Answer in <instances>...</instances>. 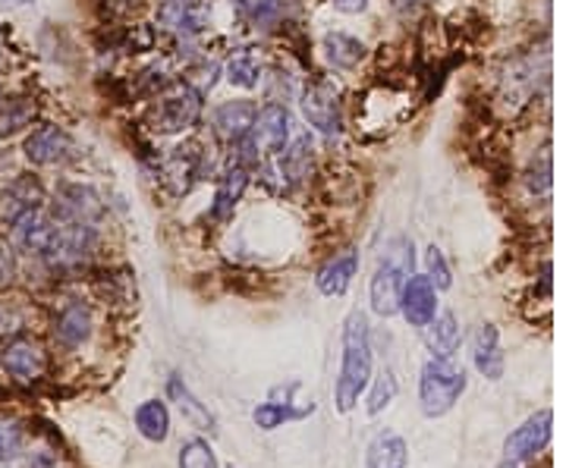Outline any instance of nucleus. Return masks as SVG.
Returning a JSON list of instances; mask_svg holds the SVG:
<instances>
[{"mask_svg": "<svg viewBox=\"0 0 566 468\" xmlns=\"http://www.w3.org/2000/svg\"><path fill=\"white\" fill-rule=\"evenodd\" d=\"M262 73V57L255 51H240L237 57H230V63H227V82L237 85V88H259Z\"/></svg>", "mask_w": 566, "mask_h": 468, "instance_id": "nucleus-26", "label": "nucleus"}, {"mask_svg": "<svg viewBox=\"0 0 566 468\" xmlns=\"http://www.w3.org/2000/svg\"><path fill=\"white\" fill-rule=\"evenodd\" d=\"M281 173L286 185H300L312 173V142H308V136H300L290 148H283Z\"/></svg>", "mask_w": 566, "mask_h": 468, "instance_id": "nucleus-25", "label": "nucleus"}, {"mask_svg": "<svg viewBox=\"0 0 566 468\" xmlns=\"http://www.w3.org/2000/svg\"><path fill=\"white\" fill-rule=\"evenodd\" d=\"M199 117H202V92L192 85H180L170 95L158 98L148 114V123L158 136H174V132L189 129Z\"/></svg>", "mask_w": 566, "mask_h": 468, "instance_id": "nucleus-4", "label": "nucleus"}, {"mask_svg": "<svg viewBox=\"0 0 566 468\" xmlns=\"http://www.w3.org/2000/svg\"><path fill=\"white\" fill-rule=\"evenodd\" d=\"M368 468H406L409 466V444L394 430H381L365 453Z\"/></svg>", "mask_w": 566, "mask_h": 468, "instance_id": "nucleus-19", "label": "nucleus"}, {"mask_svg": "<svg viewBox=\"0 0 566 468\" xmlns=\"http://www.w3.org/2000/svg\"><path fill=\"white\" fill-rule=\"evenodd\" d=\"M400 311L412 327H424L434 315H438V289L434 284L419 274V277H409L400 292Z\"/></svg>", "mask_w": 566, "mask_h": 468, "instance_id": "nucleus-9", "label": "nucleus"}, {"mask_svg": "<svg viewBox=\"0 0 566 468\" xmlns=\"http://www.w3.org/2000/svg\"><path fill=\"white\" fill-rule=\"evenodd\" d=\"M22 151L35 167H54V163H66L76 158V142L63 132L61 126H41L25 139Z\"/></svg>", "mask_w": 566, "mask_h": 468, "instance_id": "nucleus-8", "label": "nucleus"}, {"mask_svg": "<svg viewBox=\"0 0 566 468\" xmlns=\"http://www.w3.org/2000/svg\"><path fill=\"white\" fill-rule=\"evenodd\" d=\"M303 114L305 120L312 123L324 136H337L344 129V117H340V95L334 88V82L312 79L303 92Z\"/></svg>", "mask_w": 566, "mask_h": 468, "instance_id": "nucleus-6", "label": "nucleus"}, {"mask_svg": "<svg viewBox=\"0 0 566 468\" xmlns=\"http://www.w3.org/2000/svg\"><path fill=\"white\" fill-rule=\"evenodd\" d=\"M161 22L177 35H199L205 29V7L199 0H167L161 7Z\"/></svg>", "mask_w": 566, "mask_h": 468, "instance_id": "nucleus-20", "label": "nucleus"}, {"mask_svg": "<svg viewBox=\"0 0 566 468\" xmlns=\"http://www.w3.org/2000/svg\"><path fill=\"white\" fill-rule=\"evenodd\" d=\"M394 396H397V377H394V371H385L371 390V396H368V415H378L381 408L390 406Z\"/></svg>", "mask_w": 566, "mask_h": 468, "instance_id": "nucleus-32", "label": "nucleus"}, {"mask_svg": "<svg viewBox=\"0 0 566 468\" xmlns=\"http://www.w3.org/2000/svg\"><path fill=\"white\" fill-rule=\"evenodd\" d=\"M255 104L252 102H223L214 107L211 114V126H214V136L221 139L223 145H240L249 136L252 129V120H255Z\"/></svg>", "mask_w": 566, "mask_h": 468, "instance_id": "nucleus-10", "label": "nucleus"}, {"mask_svg": "<svg viewBox=\"0 0 566 468\" xmlns=\"http://www.w3.org/2000/svg\"><path fill=\"white\" fill-rule=\"evenodd\" d=\"M3 368L20 381V384H32V381H39L41 374H44V368H48V355H44V349L39 343H32V340H13L7 352H3Z\"/></svg>", "mask_w": 566, "mask_h": 468, "instance_id": "nucleus-11", "label": "nucleus"}, {"mask_svg": "<svg viewBox=\"0 0 566 468\" xmlns=\"http://www.w3.org/2000/svg\"><path fill=\"white\" fill-rule=\"evenodd\" d=\"M35 120V104L29 98H7L0 102V136H10Z\"/></svg>", "mask_w": 566, "mask_h": 468, "instance_id": "nucleus-28", "label": "nucleus"}, {"mask_svg": "<svg viewBox=\"0 0 566 468\" xmlns=\"http://www.w3.org/2000/svg\"><path fill=\"white\" fill-rule=\"evenodd\" d=\"M419 3H422V0H394V7H397V10H416Z\"/></svg>", "mask_w": 566, "mask_h": 468, "instance_id": "nucleus-37", "label": "nucleus"}, {"mask_svg": "<svg viewBox=\"0 0 566 468\" xmlns=\"http://www.w3.org/2000/svg\"><path fill=\"white\" fill-rule=\"evenodd\" d=\"M551 437H554V412H551V408H542V412L528 415L526 422L506 437L504 459L506 462L523 466V462L535 459V456L551 444Z\"/></svg>", "mask_w": 566, "mask_h": 468, "instance_id": "nucleus-5", "label": "nucleus"}, {"mask_svg": "<svg viewBox=\"0 0 566 468\" xmlns=\"http://www.w3.org/2000/svg\"><path fill=\"white\" fill-rule=\"evenodd\" d=\"M368 384H371V330L365 311H353L344 325V362L334 387L337 412L340 415L353 412Z\"/></svg>", "mask_w": 566, "mask_h": 468, "instance_id": "nucleus-1", "label": "nucleus"}, {"mask_svg": "<svg viewBox=\"0 0 566 468\" xmlns=\"http://www.w3.org/2000/svg\"><path fill=\"white\" fill-rule=\"evenodd\" d=\"M205 151L199 142H186L180 148H174L161 163V180L174 195H186L192 183L202 177Z\"/></svg>", "mask_w": 566, "mask_h": 468, "instance_id": "nucleus-7", "label": "nucleus"}, {"mask_svg": "<svg viewBox=\"0 0 566 468\" xmlns=\"http://www.w3.org/2000/svg\"><path fill=\"white\" fill-rule=\"evenodd\" d=\"M54 333H57V340H61L63 347H82L88 340V333H92V311L82 302L66 306Z\"/></svg>", "mask_w": 566, "mask_h": 468, "instance_id": "nucleus-21", "label": "nucleus"}, {"mask_svg": "<svg viewBox=\"0 0 566 468\" xmlns=\"http://www.w3.org/2000/svg\"><path fill=\"white\" fill-rule=\"evenodd\" d=\"M22 453V430L17 428V422L0 418V468H10Z\"/></svg>", "mask_w": 566, "mask_h": 468, "instance_id": "nucleus-30", "label": "nucleus"}, {"mask_svg": "<svg viewBox=\"0 0 566 468\" xmlns=\"http://www.w3.org/2000/svg\"><path fill=\"white\" fill-rule=\"evenodd\" d=\"M412 262H416L412 240L397 236V240L387 243L385 255L378 262V270L371 277V286H368V292H371V311L375 315L390 318V315L400 311V292H403L406 280L412 277Z\"/></svg>", "mask_w": 566, "mask_h": 468, "instance_id": "nucleus-2", "label": "nucleus"}, {"mask_svg": "<svg viewBox=\"0 0 566 468\" xmlns=\"http://www.w3.org/2000/svg\"><path fill=\"white\" fill-rule=\"evenodd\" d=\"M472 362L485 374L488 381L504 377V352H501V333L494 325H482L472 333Z\"/></svg>", "mask_w": 566, "mask_h": 468, "instance_id": "nucleus-12", "label": "nucleus"}, {"mask_svg": "<svg viewBox=\"0 0 566 468\" xmlns=\"http://www.w3.org/2000/svg\"><path fill=\"white\" fill-rule=\"evenodd\" d=\"M136 428L151 444H164L167 440V434H170V412H167L161 400H145L136 408Z\"/></svg>", "mask_w": 566, "mask_h": 468, "instance_id": "nucleus-22", "label": "nucleus"}, {"mask_svg": "<svg viewBox=\"0 0 566 468\" xmlns=\"http://www.w3.org/2000/svg\"><path fill=\"white\" fill-rule=\"evenodd\" d=\"M0 3H25V0H0Z\"/></svg>", "mask_w": 566, "mask_h": 468, "instance_id": "nucleus-39", "label": "nucleus"}, {"mask_svg": "<svg viewBox=\"0 0 566 468\" xmlns=\"http://www.w3.org/2000/svg\"><path fill=\"white\" fill-rule=\"evenodd\" d=\"M240 10L255 29H274L293 13V0H243Z\"/></svg>", "mask_w": 566, "mask_h": 468, "instance_id": "nucleus-24", "label": "nucleus"}, {"mask_svg": "<svg viewBox=\"0 0 566 468\" xmlns=\"http://www.w3.org/2000/svg\"><path fill=\"white\" fill-rule=\"evenodd\" d=\"M365 3H368V0H334V7L344 10V13H363Z\"/></svg>", "mask_w": 566, "mask_h": 468, "instance_id": "nucleus-35", "label": "nucleus"}, {"mask_svg": "<svg viewBox=\"0 0 566 468\" xmlns=\"http://www.w3.org/2000/svg\"><path fill=\"white\" fill-rule=\"evenodd\" d=\"M465 371L453 365L450 359H428L419 377V406L424 418H441L450 408L460 403L465 393Z\"/></svg>", "mask_w": 566, "mask_h": 468, "instance_id": "nucleus-3", "label": "nucleus"}, {"mask_svg": "<svg viewBox=\"0 0 566 468\" xmlns=\"http://www.w3.org/2000/svg\"><path fill=\"white\" fill-rule=\"evenodd\" d=\"M245 185H249V167L245 163H230L227 173L218 183V192H214V204H211V217L214 221H227L233 214V208L243 199Z\"/></svg>", "mask_w": 566, "mask_h": 468, "instance_id": "nucleus-16", "label": "nucleus"}, {"mask_svg": "<svg viewBox=\"0 0 566 468\" xmlns=\"http://www.w3.org/2000/svg\"><path fill=\"white\" fill-rule=\"evenodd\" d=\"M324 57L337 70H353L365 57V44L344 32H327L324 35Z\"/></svg>", "mask_w": 566, "mask_h": 468, "instance_id": "nucleus-23", "label": "nucleus"}, {"mask_svg": "<svg viewBox=\"0 0 566 468\" xmlns=\"http://www.w3.org/2000/svg\"><path fill=\"white\" fill-rule=\"evenodd\" d=\"M57 211H63L73 221H82V224H95L104 208L92 185H63L57 195Z\"/></svg>", "mask_w": 566, "mask_h": 468, "instance_id": "nucleus-18", "label": "nucleus"}, {"mask_svg": "<svg viewBox=\"0 0 566 468\" xmlns=\"http://www.w3.org/2000/svg\"><path fill=\"white\" fill-rule=\"evenodd\" d=\"M424 267H428V280L434 284V289H450L453 284V277H450V267L444 262V252L438 248V245H431L428 252H424Z\"/></svg>", "mask_w": 566, "mask_h": 468, "instance_id": "nucleus-31", "label": "nucleus"}, {"mask_svg": "<svg viewBox=\"0 0 566 468\" xmlns=\"http://www.w3.org/2000/svg\"><path fill=\"white\" fill-rule=\"evenodd\" d=\"M180 468H218V456H214V449H211L208 440L192 437L180 449Z\"/></svg>", "mask_w": 566, "mask_h": 468, "instance_id": "nucleus-29", "label": "nucleus"}, {"mask_svg": "<svg viewBox=\"0 0 566 468\" xmlns=\"http://www.w3.org/2000/svg\"><path fill=\"white\" fill-rule=\"evenodd\" d=\"M167 393H170V400L177 403V408L186 415V422H189L192 428L208 430V434H218V418L208 412L205 403L196 400V393L186 387V381H182L180 374H170V381H167Z\"/></svg>", "mask_w": 566, "mask_h": 468, "instance_id": "nucleus-17", "label": "nucleus"}, {"mask_svg": "<svg viewBox=\"0 0 566 468\" xmlns=\"http://www.w3.org/2000/svg\"><path fill=\"white\" fill-rule=\"evenodd\" d=\"M22 330V318L13 311V308L0 306V337H7V333H17Z\"/></svg>", "mask_w": 566, "mask_h": 468, "instance_id": "nucleus-34", "label": "nucleus"}, {"mask_svg": "<svg viewBox=\"0 0 566 468\" xmlns=\"http://www.w3.org/2000/svg\"><path fill=\"white\" fill-rule=\"evenodd\" d=\"M44 202V189L35 177H20V180H13V183L3 189V195H0V217L3 221H17L22 214H29V211H35Z\"/></svg>", "mask_w": 566, "mask_h": 468, "instance_id": "nucleus-13", "label": "nucleus"}, {"mask_svg": "<svg viewBox=\"0 0 566 468\" xmlns=\"http://www.w3.org/2000/svg\"><path fill=\"white\" fill-rule=\"evenodd\" d=\"M422 330H424V347H428V352H431V359H453V352H457L460 343H463L460 325H457V318H453L450 311H444V315H434Z\"/></svg>", "mask_w": 566, "mask_h": 468, "instance_id": "nucleus-15", "label": "nucleus"}, {"mask_svg": "<svg viewBox=\"0 0 566 468\" xmlns=\"http://www.w3.org/2000/svg\"><path fill=\"white\" fill-rule=\"evenodd\" d=\"M13 277H17V258H13V248L0 240V289L13 284Z\"/></svg>", "mask_w": 566, "mask_h": 468, "instance_id": "nucleus-33", "label": "nucleus"}, {"mask_svg": "<svg viewBox=\"0 0 566 468\" xmlns=\"http://www.w3.org/2000/svg\"><path fill=\"white\" fill-rule=\"evenodd\" d=\"M356 270H359V252L356 248H346L340 255H334L327 265L318 270V277H315V284L322 289L324 296H344L349 284H353V277H356Z\"/></svg>", "mask_w": 566, "mask_h": 468, "instance_id": "nucleus-14", "label": "nucleus"}, {"mask_svg": "<svg viewBox=\"0 0 566 468\" xmlns=\"http://www.w3.org/2000/svg\"><path fill=\"white\" fill-rule=\"evenodd\" d=\"M293 390V384L283 390V403H277V400H268V403H262V406H255V412H252V418H255V425L262 430H274L281 428L283 422H290V418H303L305 408H293V403L286 400V393Z\"/></svg>", "mask_w": 566, "mask_h": 468, "instance_id": "nucleus-27", "label": "nucleus"}, {"mask_svg": "<svg viewBox=\"0 0 566 468\" xmlns=\"http://www.w3.org/2000/svg\"><path fill=\"white\" fill-rule=\"evenodd\" d=\"M29 468H57V466H54V459H51L48 453H39V456H32Z\"/></svg>", "mask_w": 566, "mask_h": 468, "instance_id": "nucleus-36", "label": "nucleus"}, {"mask_svg": "<svg viewBox=\"0 0 566 468\" xmlns=\"http://www.w3.org/2000/svg\"><path fill=\"white\" fill-rule=\"evenodd\" d=\"M497 468H523V466H516V462H506V459H504V462H501Z\"/></svg>", "mask_w": 566, "mask_h": 468, "instance_id": "nucleus-38", "label": "nucleus"}]
</instances>
